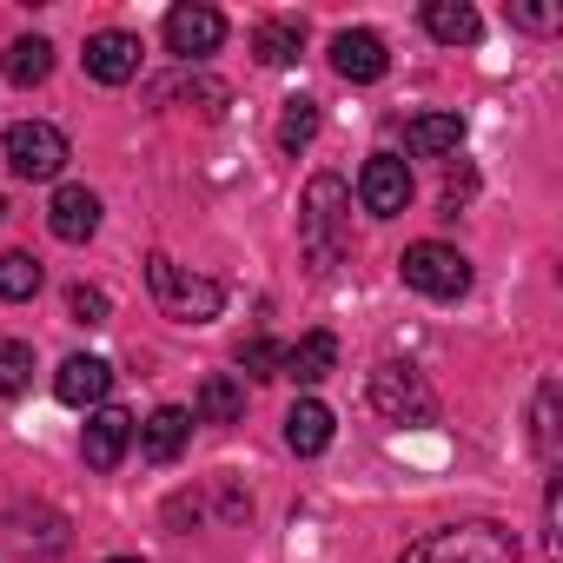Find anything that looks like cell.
<instances>
[{
  "label": "cell",
  "mask_w": 563,
  "mask_h": 563,
  "mask_svg": "<svg viewBox=\"0 0 563 563\" xmlns=\"http://www.w3.org/2000/svg\"><path fill=\"white\" fill-rule=\"evenodd\" d=\"M405 146H411L418 159H444V153L464 146V120H457V113H418V120L405 126Z\"/></svg>",
  "instance_id": "ac0fdd59"
},
{
  "label": "cell",
  "mask_w": 563,
  "mask_h": 563,
  "mask_svg": "<svg viewBox=\"0 0 563 563\" xmlns=\"http://www.w3.org/2000/svg\"><path fill=\"white\" fill-rule=\"evenodd\" d=\"M133 438H140L133 411H120V405H100V411H87V438H80V451H87V471H120V457L133 451Z\"/></svg>",
  "instance_id": "ba28073f"
},
{
  "label": "cell",
  "mask_w": 563,
  "mask_h": 563,
  "mask_svg": "<svg viewBox=\"0 0 563 563\" xmlns=\"http://www.w3.org/2000/svg\"><path fill=\"white\" fill-rule=\"evenodd\" d=\"M398 563H517V537L504 523H444L418 537Z\"/></svg>",
  "instance_id": "3957f363"
},
{
  "label": "cell",
  "mask_w": 563,
  "mask_h": 563,
  "mask_svg": "<svg viewBox=\"0 0 563 563\" xmlns=\"http://www.w3.org/2000/svg\"><path fill=\"white\" fill-rule=\"evenodd\" d=\"M87 74L100 80V87H126L133 74H140V34H126V27H100V34H87Z\"/></svg>",
  "instance_id": "30bf717a"
},
{
  "label": "cell",
  "mask_w": 563,
  "mask_h": 563,
  "mask_svg": "<svg viewBox=\"0 0 563 563\" xmlns=\"http://www.w3.org/2000/svg\"><path fill=\"white\" fill-rule=\"evenodd\" d=\"M107 391H113V365H107V358L74 352V358L54 372V398H60V405H74V411H100V405H107Z\"/></svg>",
  "instance_id": "7c38bea8"
},
{
  "label": "cell",
  "mask_w": 563,
  "mask_h": 563,
  "mask_svg": "<svg viewBox=\"0 0 563 563\" xmlns=\"http://www.w3.org/2000/svg\"><path fill=\"white\" fill-rule=\"evenodd\" d=\"M107 563H146V556H107Z\"/></svg>",
  "instance_id": "f546056e"
},
{
  "label": "cell",
  "mask_w": 563,
  "mask_h": 563,
  "mask_svg": "<svg viewBox=\"0 0 563 563\" xmlns=\"http://www.w3.org/2000/svg\"><path fill=\"white\" fill-rule=\"evenodd\" d=\"M358 206H365L372 219H398V212L411 206V166H405L398 153H372V159L358 166Z\"/></svg>",
  "instance_id": "52a82bcc"
},
{
  "label": "cell",
  "mask_w": 563,
  "mask_h": 563,
  "mask_svg": "<svg viewBox=\"0 0 563 563\" xmlns=\"http://www.w3.org/2000/svg\"><path fill=\"white\" fill-rule=\"evenodd\" d=\"M0 219H8V199H0Z\"/></svg>",
  "instance_id": "4dcf8cb0"
},
{
  "label": "cell",
  "mask_w": 563,
  "mask_h": 563,
  "mask_svg": "<svg viewBox=\"0 0 563 563\" xmlns=\"http://www.w3.org/2000/svg\"><path fill=\"white\" fill-rule=\"evenodd\" d=\"M339 372V339L332 332H306L299 345L278 352V378H292V385H325Z\"/></svg>",
  "instance_id": "5bb4252c"
},
{
  "label": "cell",
  "mask_w": 563,
  "mask_h": 563,
  "mask_svg": "<svg viewBox=\"0 0 563 563\" xmlns=\"http://www.w3.org/2000/svg\"><path fill=\"white\" fill-rule=\"evenodd\" d=\"M510 21H517L523 34H550V27L563 21V8H550V0H510Z\"/></svg>",
  "instance_id": "484cf974"
},
{
  "label": "cell",
  "mask_w": 563,
  "mask_h": 563,
  "mask_svg": "<svg viewBox=\"0 0 563 563\" xmlns=\"http://www.w3.org/2000/svg\"><path fill=\"white\" fill-rule=\"evenodd\" d=\"M319 140V100H286V113H278V153H306Z\"/></svg>",
  "instance_id": "603a6c76"
},
{
  "label": "cell",
  "mask_w": 563,
  "mask_h": 563,
  "mask_svg": "<svg viewBox=\"0 0 563 563\" xmlns=\"http://www.w3.org/2000/svg\"><path fill=\"white\" fill-rule=\"evenodd\" d=\"M186 438H192V411H186V405H159V411L140 424V451H146V464H173V457L186 451Z\"/></svg>",
  "instance_id": "9a60e30c"
},
{
  "label": "cell",
  "mask_w": 563,
  "mask_h": 563,
  "mask_svg": "<svg viewBox=\"0 0 563 563\" xmlns=\"http://www.w3.org/2000/svg\"><path fill=\"white\" fill-rule=\"evenodd\" d=\"M47 232L67 239V245H87V239L100 232V192H93V186H60V192L47 199Z\"/></svg>",
  "instance_id": "4fadbf2b"
},
{
  "label": "cell",
  "mask_w": 563,
  "mask_h": 563,
  "mask_svg": "<svg viewBox=\"0 0 563 563\" xmlns=\"http://www.w3.org/2000/svg\"><path fill=\"white\" fill-rule=\"evenodd\" d=\"M27 378H34V352H27L21 339H0V405L21 398V391H27Z\"/></svg>",
  "instance_id": "cb8c5ba5"
},
{
  "label": "cell",
  "mask_w": 563,
  "mask_h": 563,
  "mask_svg": "<svg viewBox=\"0 0 563 563\" xmlns=\"http://www.w3.org/2000/svg\"><path fill=\"white\" fill-rule=\"evenodd\" d=\"M424 34L444 41V47H471L484 34L477 8H464V0H424Z\"/></svg>",
  "instance_id": "e0dca14e"
},
{
  "label": "cell",
  "mask_w": 563,
  "mask_h": 563,
  "mask_svg": "<svg viewBox=\"0 0 563 563\" xmlns=\"http://www.w3.org/2000/svg\"><path fill=\"white\" fill-rule=\"evenodd\" d=\"M245 418V385L232 372H212L199 385V405H192V424H239Z\"/></svg>",
  "instance_id": "d6986e66"
},
{
  "label": "cell",
  "mask_w": 563,
  "mask_h": 563,
  "mask_svg": "<svg viewBox=\"0 0 563 563\" xmlns=\"http://www.w3.org/2000/svg\"><path fill=\"white\" fill-rule=\"evenodd\" d=\"M179 93H186L199 113H225V100H232V93H225L219 80H206V74H199V80H179Z\"/></svg>",
  "instance_id": "f1b7e54d"
},
{
  "label": "cell",
  "mask_w": 563,
  "mask_h": 563,
  "mask_svg": "<svg viewBox=\"0 0 563 563\" xmlns=\"http://www.w3.org/2000/svg\"><path fill=\"white\" fill-rule=\"evenodd\" d=\"M530 424H537V451L556 457V378L537 385V411H530Z\"/></svg>",
  "instance_id": "d4e9b609"
},
{
  "label": "cell",
  "mask_w": 563,
  "mask_h": 563,
  "mask_svg": "<svg viewBox=\"0 0 563 563\" xmlns=\"http://www.w3.org/2000/svg\"><path fill=\"white\" fill-rule=\"evenodd\" d=\"M67 312H74V325H107L113 306H107L100 286H74V292H67Z\"/></svg>",
  "instance_id": "4316f807"
},
{
  "label": "cell",
  "mask_w": 563,
  "mask_h": 563,
  "mask_svg": "<svg viewBox=\"0 0 563 563\" xmlns=\"http://www.w3.org/2000/svg\"><path fill=\"white\" fill-rule=\"evenodd\" d=\"M41 258L34 252H0V299H8V306H21V299H34L41 292Z\"/></svg>",
  "instance_id": "7402d4cb"
},
{
  "label": "cell",
  "mask_w": 563,
  "mask_h": 563,
  "mask_svg": "<svg viewBox=\"0 0 563 563\" xmlns=\"http://www.w3.org/2000/svg\"><path fill=\"white\" fill-rule=\"evenodd\" d=\"M299 245H306V265L325 278L339 272V258L352 252V192L339 173H319L299 199Z\"/></svg>",
  "instance_id": "6da1fadb"
},
{
  "label": "cell",
  "mask_w": 563,
  "mask_h": 563,
  "mask_svg": "<svg viewBox=\"0 0 563 563\" xmlns=\"http://www.w3.org/2000/svg\"><path fill=\"white\" fill-rule=\"evenodd\" d=\"M239 365H245V378H278V345L272 339H245L239 345Z\"/></svg>",
  "instance_id": "83f0119b"
},
{
  "label": "cell",
  "mask_w": 563,
  "mask_h": 563,
  "mask_svg": "<svg viewBox=\"0 0 563 563\" xmlns=\"http://www.w3.org/2000/svg\"><path fill=\"white\" fill-rule=\"evenodd\" d=\"M385 67H391V54H385V41H378L372 27H345V34H332V74H339V80L372 87V80H385Z\"/></svg>",
  "instance_id": "8fae6325"
},
{
  "label": "cell",
  "mask_w": 563,
  "mask_h": 563,
  "mask_svg": "<svg viewBox=\"0 0 563 563\" xmlns=\"http://www.w3.org/2000/svg\"><path fill=\"white\" fill-rule=\"evenodd\" d=\"M0 153H8L14 179H60L67 159H74V146H67V133L54 120H14L8 140H0Z\"/></svg>",
  "instance_id": "5b68a950"
},
{
  "label": "cell",
  "mask_w": 563,
  "mask_h": 563,
  "mask_svg": "<svg viewBox=\"0 0 563 563\" xmlns=\"http://www.w3.org/2000/svg\"><path fill=\"white\" fill-rule=\"evenodd\" d=\"M332 431H339V418H332V405H319V398H299V405L286 411V444H292L299 457H319V451L332 444Z\"/></svg>",
  "instance_id": "2e32d148"
},
{
  "label": "cell",
  "mask_w": 563,
  "mask_h": 563,
  "mask_svg": "<svg viewBox=\"0 0 563 563\" xmlns=\"http://www.w3.org/2000/svg\"><path fill=\"white\" fill-rule=\"evenodd\" d=\"M0 67H8V80H14V87H41V80L54 74V41L21 34V41L8 47V60H0Z\"/></svg>",
  "instance_id": "44dd1931"
},
{
  "label": "cell",
  "mask_w": 563,
  "mask_h": 563,
  "mask_svg": "<svg viewBox=\"0 0 563 563\" xmlns=\"http://www.w3.org/2000/svg\"><path fill=\"white\" fill-rule=\"evenodd\" d=\"M299 47H306V21H299V14L258 21V34H252V54H258L265 67H292V60H299Z\"/></svg>",
  "instance_id": "ffe728a7"
},
{
  "label": "cell",
  "mask_w": 563,
  "mask_h": 563,
  "mask_svg": "<svg viewBox=\"0 0 563 563\" xmlns=\"http://www.w3.org/2000/svg\"><path fill=\"white\" fill-rule=\"evenodd\" d=\"M146 286H153V306L173 319V325H212L225 312V286L219 278H199L186 265H173L166 252L146 258Z\"/></svg>",
  "instance_id": "7a4b0ae2"
},
{
  "label": "cell",
  "mask_w": 563,
  "mask_h": 563,
  "mask_svg": "<svg viewBox=\"0 0 563 563\" xmlns=\"http://www.w3.org/2000/svg\"><path fill=\"white\" fill-rule=\"evenodd\" d=\"M398 272H405V286L424 292V299H464V292H471V258H464L457 245H444V239L405 245Z\"/></svg>",
  "instance_id": "277c9868"
},
{
  "label": "cell",
  "mask_w": 563,
  "mask_h": 563,
  "mask_svg": "<svg viewBox=\"0 0 563 563\" xmlns=\"http://www.w3.org/2000/svg\"><path fill=\"white\" fill-rule=\"evenodd\" d=\"M219 41H225V14L219 8H173L166 14V54H179V60H206V54H219Z\"/></svg>",
  "instance_id": "9c48e42d"
},
{
  "label": "cell",
  "mask_w": 563,
  "mask_h": 563,
  "mask_svg": "<svg viewBox=\"0 0 563 563\" xmlns=\"http://www.w3.org/2000/svg\"><path fill=\"white\" fill-rule=\"evenodd\" d=\"M372 411L391 418V424H431V418H438V398H431L424 372H411V365H378V372H372Z\"/></svg>",
  "instance_id": "8992f818"
}]
</instances>
